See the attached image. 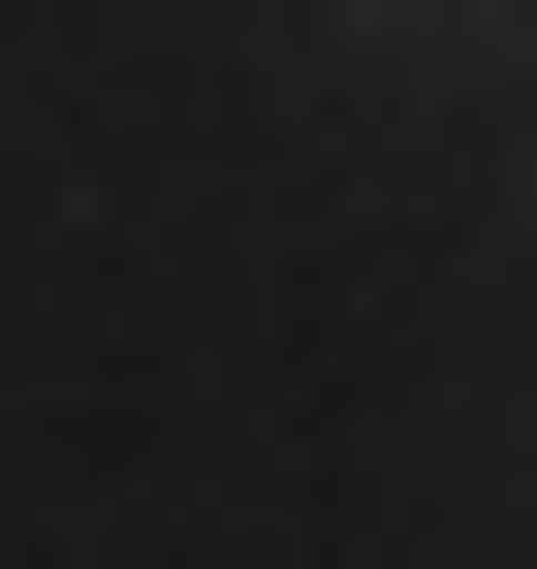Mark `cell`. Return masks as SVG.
<instances>
[{
    "label": "cell",
    "instance_id": "cell-1",
    "mask_svg": "<svg viewBox=\"0 0 537 569\" xmlns=\"http://www.w3.org/2000/svg\"><path fill=\"white\" fill-rule=\"evenodd\" d=\"M506 0H316V63H475Z\"/></svg>",
    "mask_w": 537,
    "mask_h": 569
}]
</instances>
